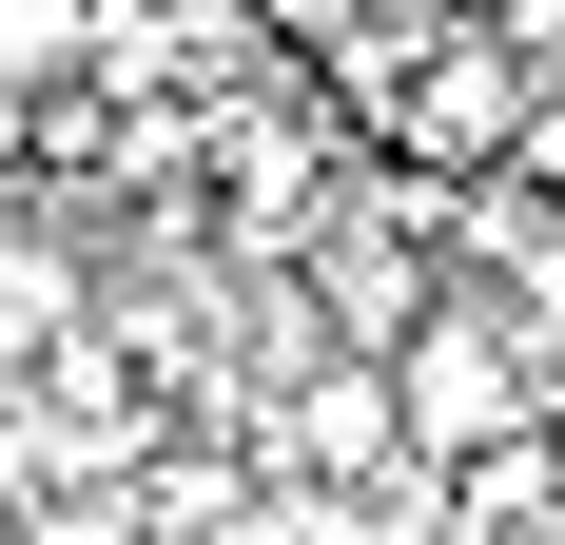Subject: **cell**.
<instances>
[{
  "instance_id": "6da1fadb",
  "label": "cell",
  "mask_w": 565,
  "mask_h": 545,
  "mask_svg": "<svg viewBox=\"0 0 565 545\" xmlns=\"http://www.w3.org/2000/svg\"><path fill=\"white\" fill-rule=\"evenodd\" d=\"M371 371H391V448H409V468H488V448L546 429V351H526V331L488 312L468 272L391 331V351H371Z\"/></svg>"
},
{
  "instance_id": "7a4b0ae2",
  "label": "cell",
  "mask_w": 565,
  "mask_h": 545,
  "mask_svg": "<svg viewBox=\"0 0 565 545\" xmlns=\"http://www.w3.org/2000/svg\"><path fill=\"white\" fill-rule=\"evenodd\" d=\"M78 312H98V254H78V215H0V371H20V351H58Z\"/></svg>"
},
{
  "instance_id": "3957f363",
  "label": "cell",
  "mask_w": 565,
  "mask_h": 545,
  "mask_svg": "<svg viewBox=\"0 0 565 545\" xmlns=\"http://www.w3.org/2000/svg\"><path fill=\"white\" fill-rule=\"evenodd\" d=\"M78 58H98V0H0V98H40Z\"/></svg>"
}]
</instances>
